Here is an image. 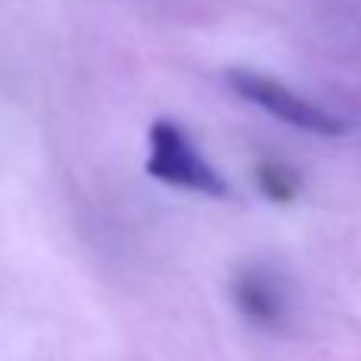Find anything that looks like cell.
I'll return each instance as SVG.
<instances>
[{"instance_id": "obj_2", "label": "cell", "mask_w": 361, "mask_h": 361, "mask_svg": "<svg viewBox=\"0 0 361 361\" xmlns=\"http://www.w3.org/2000/svg\"><path fill=\"white\" fill-rule=\"evenodd\" d=\"M228 82L241 99H247L250 105L273 114L276 121L295 127V130L314 133V137H343L345 133V121H339L333 111L298 95L295 89H288L286 82L273 80V76L254 73V70H231Z\"/></svg>"}, {"instance_id": "obj_4", "label": "cell", "mask_w": 361, "mask_h": 361, "mask_svg": "<svg viewBox=\"0 0 361 361\" xmlns=\"http://www.w3.org/2000/svg\"><path fill=\"white\" fill-rule=\"evenodd\" d=\"M254 178H257V187H260L263 197L276 200V203L295 200V193H298V187H301V178L282 162H260Z\"/></svg>"}, {"instance_id": "obj_1", "label": "cell", "mask_w": 361, "mask_h": 361, "mask_svg": "<svg viewBox=\"0 0 361 361\" xmlns=\"http://www.w3.org/2000/svg\"><path fill=\"white\" fill-rule=\"evenodd\" d=\"M146 171L156 180H162V184L203 193V197H225L228 193V180L206 162V156L193 146V140L187 137L184 127L169 118H159L149 127Z\"/></svg>"}, {"instance_id": "obj_3", "label": "cell", "mask_w": 361, "mask_h": 361, "mask_svg": "<svg viewBox=\"0 0 361 361\" xmlns=\"http://www.w3.org/2000/svg\"><path fill=\"white\" fill-rule=\"evenodd\" d=\"M231 301L247 324L260 330H279L288 320V298L282 282L269 269L247 267L231 282Z\"/></svg>"}]
</instances>
